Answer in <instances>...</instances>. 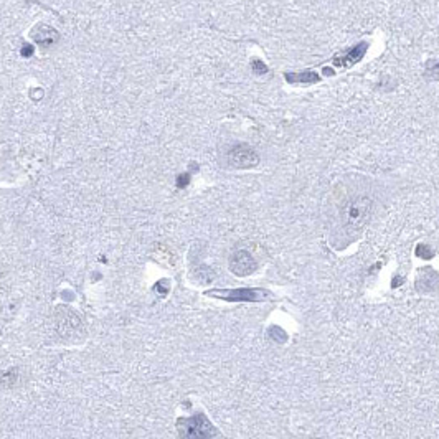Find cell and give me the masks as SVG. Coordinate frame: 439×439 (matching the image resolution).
Listing matches in <instances>:
<instances>
[{
  "instance_id": "obj_4",
  "label": "cell",
  "mask_w": 439,
  "mask_h": 439,
  "mask_svg": "<svg viewBox=\"0 0 439 439\" xmlns=\"http://www.w3.org/2000/svg\"><path fill=\"white\" fill-rule=\"evenodd\" d=\"M208 296L218 297V299L228 301V302H261L267 299V292L264 289H215V291L206 292Z\"/></svg>"
},
{
  "instance_id": "obj_11",
  "label": "cell",
  "mask_w": 439,
  "mask_h": 439,
  "mask_svg": "<svg viewBox=\"0 0 439 439\" xmlns=\"http://www.w3.org/2000/svg\"><path fill=\"white\" fill-rule=\"evenodd\" d=\"M18 368H10L0 373V388H10L18 382Z\"/></svg>"
},
{
  "instance_id": "obj_1",
  "label": "cell",
  "mask_w": 439,
  "mask_h": 439,
  "mask_svg": "<svg viewBox=\"0 0 439 439\" xmlns=\"http://www.w3.org/2000/svg\"><path fill=\"white\" fill-rule=\"evenodd\" d=\"M373 212V200L368 195H355L348 198L340 210V228L344 236L355 240L367 223Z\"/></svg>"
},
{
  "instance_id": "obj_7",
  "label": "cell",
  "mask_w": 439,
  "mask_h": 439,
  "mask_svg": "<svg viewBox=\"0 0 439 439\" xmlns=\"http://www.w3.org/2000/svg\"><path fill=\"white\" fill-rule=\"evenodd\" d=\"M367 50H368V43L362 41L359 45H355V47L348 48L344 53H339L332 59V63L336 66H340V68H350V66L357 65L363 56H365Z\"/></svg>"
},
{
  "instance_id": "obj_5",
  "label": "cell",
  "mask_w": 439,
  "mask_h": 439,
  "mask_svg": "<svg viewBox=\"0 0 439 439\" xmlns=\"http://www.w3.org/2000/svg\"><path fill=\"white\" fill-rule=\"evenodd\" d=\"M226 162L233 169H253L259 163V154L248 144H236L228 151Z\"/></svg>"
},
{
  "instance_id": "obj_10",
  "label": "cell",
  "mask_w": 439,
  "mask_h": 439,
  "mask_svg": "<svg viewBox=\"0 0 439 439\" xmlns=\"http://www.w3.org/2000/svg\"><path fill=\"white\" fill-rule=\"evenodd\" d=\"M284 78L289 83H299V85H310L321 81V76L316 71H302V73H286Z\"/></svg>"
},
{
  "instance_id": "obj_3",
  "label": "cell",
  "mask_w": 439,
  "mask_h": 439,
  "mask_svg": "<svg viewBox=\"0 0 439 439\" xmlns=\"http://www.w3.org/2000/svg\"><path fill=\"white\" fill-rule=\"evenodd\" d=\"M55 329L58 336L65 340H76L85 333L81 317L66 306H59L55 310Z\"/></svg>"
},
{
  "instance_id": "obj_14",
  "label": "cell",
  "mask_w": 439,
  "mask_h": 439,
  "mask_svg": "<svg viewBox=\"0 0 439 439\" xmlns=\"http://www.w3.org/2000/svg\"><path fill=\"white\" fill-rule=\"evenodd\" d=\"M426 76L431 78V79H439V63L437 61H428V66H426Z\"/></svg>"
},
{
  "instance_id": "obj_17",
  "label": "cell",
  "mask_w": 439,
  "mask_h": 439,
  "mask_svg": "<svg viewBox=\"0 0 439 439\" xmlns=\"http://www.w3.org/2000/svg\"><path fill=\"white\" fill-rule=\"evenodd\" d=\"M33 53V48L30 47V45H25L24 48H22V56H30Z\"/></svg>"
},
{
  "instance_id": "obj_2",
  "label": "cell",
  "mask_w": 439,
  "mask_h": 439,
  "mask_svg": "<svg viewBox=\"0 0 439 439\" xmlns=\"http://www.w3.org/2000/svg\"><path fill=\"white\" fill-rule=\"evenodd\" d=\"M177 433L180 439H215L218 429L205 413H195L189 418L177 420Z\"/></svg>"
},
{
  "instance_id": "obj_16",
  "label": "cell",
  "mask_w": 439,
  "mask_h": 439,
  "mask_svg": "<svg viewBox=\"0 0 439 439\" xmlns=\"http://www.w3.org/2000/svg\"><path fill=\"white\" fill-rule=\"evenodd\" d=\"M189 182H190V175H189V174H182V175L177 177V187H178V189L187 187Z\"/></svg>"
},
{
  "instance_id": "obj_9",
  "label": "cell",
  "mask_w": 439,
  "mask_h": 439,
  "mask_svg": "<svg viewBox=\"0 0 439 439\" xmlns=\"http://www.w3.org/2000/svg\"><path fill=\"white\" fill-rule=\"evenodd\" d=\"M439 286V274L431 269V267H426L420 273L418 279H416V289L420 292H433L436 291Z\"/></svg>"
},
{
  "instance_id": "obj_12",
  "label": "cell",
  "mask_w": 439,
  "mask_h": 439,
  "mask_svg": "<svg viewBox=\"0 0 439 439\" xmlns=\"http://www.w3.org/2000/svg\"><path fill=\"white\" fill-rule=\"evenodd\" d=\"M267 337L276 342V344H284V342L287 340V333L284 332V329H281V327L273 325L271 329L267 330Z\"/></svg>"
},
{
  "instance_id": "obj_6",
  "label": "cell",
  "mask_w": 439,
  "mask_h": 439,
  "mask_svg": "<svg viewBox=\"0 0 439 439\" xmlns=\"http://www.w3.org/2000/svg\"><path fill=\"white\" fill-rule=\"evenodd\" d=\"M256 267H258L256 259L246 249L233 251V255L229 256V271L240 278L249 276V274L256 271Z\"/></svg>"
},
{
  "instance_id": "obj_15",
  "label": "cell",
  "mask_w": 439,
  "mask_h": 439,
  "mask_svg": "<svg viewBox=\"0 0 439 439\" xmlns=\"http://www.w3.org/2000/svg\"><path fill=\"white\" fill-rule=\"evenodd\" d=\"M253 71L256 74H266L267 73V66L261 61V59H253Z\"/></svg>"
},
{
  "instance_id": "obj_13",
  "label": "cell",
  "mask_w": 439,
  "mask_h": 439,
  "mask_svg": "<svg viewBox=\"0 0 439 439\" xmlns=\"http://www.w3.org/2000/svg\"><path fill=\"white\" fill-rule=\"evenodd\" d=\"M416 256L418 258H423V259H431L434 256V251L431 249L428 244H418V246H416Z\"/></svg>"
},
{
  "instance_id": "obj_8",
  "label": "cell",
  "mask_w": 439,
  "mask_h": 439,
  "mask_svg": "<svg viewBox=\"0 0 439 439\" xmlns=\"http://www.w3.org/2000/svg\"><path fill=\"white\" fill-rule=\"evenodd\" d=\"M32 36H33V40L38 43L41 48L53 47V45L59 40V33L56 32V30L48 27V25H45V24L36 25L33 28V32H32Z\"/></svg>"
}]
</instances>
